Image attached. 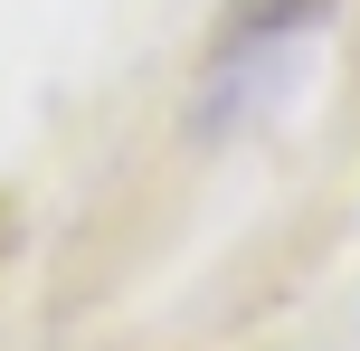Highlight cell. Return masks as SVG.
<instances>
[]
</instances>
